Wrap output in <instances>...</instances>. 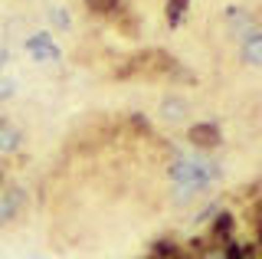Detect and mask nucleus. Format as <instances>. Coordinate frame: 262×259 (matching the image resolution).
Segmentation results:
<instances>
[{"label": "nucleus", "instance_id": "4", "mask_svg": "<svg viewBox=\"0 0 262 259\" xmlns=\"http://www.w3.org/2000/svg\"><path fill=\"white\" fill-rule=\"evenodd\" d=\"M20 207H23V190H7L4 197H0V223H7V220H13L16 213H20Z\"/></svg>", "mask_w": 262, "mask_h": 259}, {"label": "nucleus", "instance_id": "11", "mask_svg": "<svg viewBox=\"0 0 262 259\" xmlns=\"http://www.w3.org/2000/svg\"><path fill=\"white\" fill-rule=\"evenodd\" d=\"M180 112H184L180 102H167V105H164V115H167V118H180Z\"/></svg>", "mask_w": 262, "mask_h": 259}, {"label": "nucleus", "instance_id": "6", "mask_svg": "<svg viewBox=\"0 0 262 259\" xmlns=\"http://www.w3.org/2000/svg\"><path fill=\"white\" fill-rule=\"evenodd\" d=\"M243 56H246V62H252V66H262V33H252L249 39H246Z\"/></svg>", "mask_w": 262, "mask_h": 259}, {"label": "nucleus", "instance_id": "3", "mask_svg": "<svg viewBox=\"0 0 262 259\" xmlns=\"http://www.w3.org/2000/svg\"><path fill=\"white\" fill-rule=\"evenodd\" d=\"M190 141L196 148H216L220 144V128L213 121H203V125H193L190 128Z\"/></svg>", "mask_w": 262, "mask_h": 259}, {"label": "nucleus", "instance_id": "7", "mask_svg": "<svg viewBox=\"0 0 262 259\" xmlns=\"http://www.w3.org/2000/svg\"><path fill=\"white\" fill-rule=\"evenodd\" d=\"M187 4H190V0H167V23H170V27H177V23L184 20Z\"/></svg>", "mask_w": 262, "mask_h": 259}, {"label": "nucleus", "instance_id": "5", "mask_svg": "<svg viewBox=\"0 0 262 259\" xmlns=\"http://www.w3.org/2000/svg\"><path fill=\"white\" fill-rule=\"evenodd\" d=\"M23 141V135L16 132L13 125H7V121H0V151H16Z\"/></svg>", "mask_w": 262, "mask_h": 259}, {"label": "nucleus", "instance_id": "10", "mask_svg": "<svg viewBox=\"0 0 262 259\" xmlns=\"http://www.w3.org/2000/svg\"><path fill=\"white\" fill-rule=\"evenodd\" d=\"M243 256H246L243 246H236V243H226V256H223V259H243Z\"/></svg>", "mask_w": 262, "mask_h": 259}, {"label": "nucleus", "instance_id": "2", "mask_svg": "<svg viewBox=\"0 0 262 259\" xmlns=\"http://www.w3.org/2000/svg\"><path fill=\"white\" fill-rule=\"evenodd\" d=\"M27 53L33 56L36 62H59V46L49 39V33H36V36H30L27 39Z\"/></svg>", "mask_w": 262, "mask_h": 259}, {"label": "nucleus", "instance_id": "1", "mask_svg": "<svg viewBox=\"0 0 262 259\" xmlns=\"http://www.w3.org/2000/svg\"><path fill=\"white\" fill-rule=\"evenodd\" d=\"M170 177L180 184V190L190 193V190H203L210 187L213 181L220 177V167L213 164V161H196V158H180L174 161V167H170Z\"/></svg>", "mask_w": 262, "mask_h": 259}, {"label": "nucleus", "instance_id": "8", "mask_svg": "<svg viewBox=\"0 0 262 259\" xmlns=\"http://www.w3.org/2000/svg\"><path fill=\"white\" fill-rule=\"evenodd\" d=\"M118 4H121V0H85V7L92 13H112Z\"/></svg>", "mask_w": 262, "mask_h": 259}, {"label": "nucleus", "instance_id": "9", "mask_svg": "<svg viewBox=\"0 0 262 259\" xmlns=\"http://www.w3.org/2000/svg\"><path fill=\"white\" fill-rule=\"evenodd\" d=\"M233 233V217L229 213H220V220H216V236H229Z\"/></svg>", "mask_w": 262, "mask_h": 259}, {"label": "nucleus", "instance_id": "12", "mask_svg": "<svg viewBox=\"0 0 262 259\" xmlns=\"http://www.w3.org/2000/svg\"><path fill=\"white\" fill-rule=\"evenodd\" d=\"M53 20L59 23V27H69V13H66L62 7H56V10H53Z\"/></svg>", "mask_w": 262, "mask_h": 259}]
</instances>
